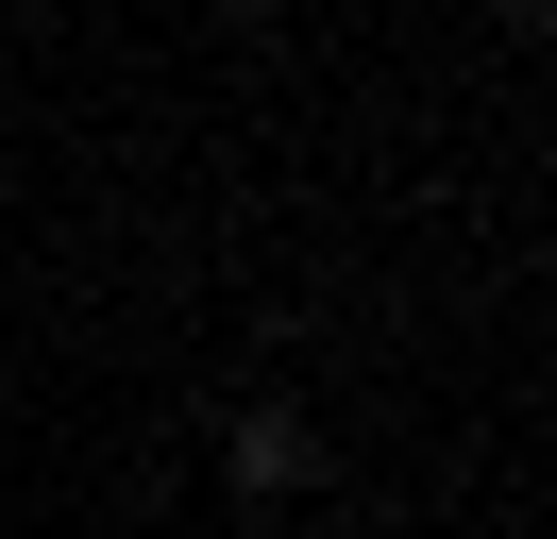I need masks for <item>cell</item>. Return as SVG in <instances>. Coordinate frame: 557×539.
<instances>
[{"label":"cell","mask_w":557,"mask_h":539,"mask_svg":"<svg viewBox=\"0 0 557 539\" xmlns=\"http://www.w3.org/2000/svg\"><path fill=\"white\" fill-rule=\"evenodd\" d=\"M220 455H237V489H305V455H321V438L287 422V404H237V438H220Z\"/></svg>","instance_id":"cell-1"},{"label":"cell","mask_w":557,"mask_h":539,"mask_svg":"<svg viewBox=\"0 0 557 539\" xmlns=\"http://www.w3.org/2000/svg\"><path fill=\"white\" fill-rule=\"evenodd\" d=\"M523 17H557V0H523Z\"/></svg>","instance_id":"cell-2"}]
</instances>
